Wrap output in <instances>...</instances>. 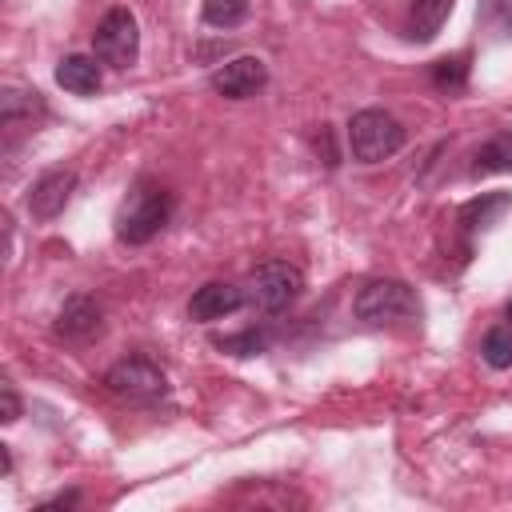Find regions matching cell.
Returning <instances> with one entry per match:
<instances>
[{
	"instance_id": "5",
	"label": "cell",
	"mask_w": 512,
	"mask_h": 512,
	"mask_svg": "<svg viewBox=\"0 0 512 512\" xmlns=\"http://www.w3.org/2000/svg\"><path fill=\"white\" fill-rule=\"evenodd\" d=\"M92 52L108 68H132L140 56V28L128 8H108L92 32Z\"/></svg>"
},
{
	"instance_id": "9",
	"label": "cell",
	"mask_w": 512,
	"mask_h": 512,
	"mask_svg": "<svg viewBox=\"0 0 512 512\" xmlns=\"http://www.w3.org/2000/svg\"><path fill=\"white\" fill-rule=\"evenodd\" d=\"M104 320H100V308L92 296H68L64 308L56 312V336L68 340V344H88L92 336H100Z\"/></svg>"
},
{
	"instance_id": "12",
	"label": "cell",
	"mask_w": 512,
	"mask_h": 512,
	"mask_svg": "<svg viewBox=\"0 0 512 512\" xmlns=\"http://www.w3.org/2000/svg\"><path fill=\"white\" fill-rule=\"evenodd\" d=\"M100 60L96 56H84V52H72V56H64L60 64H56V84L64 88V92H72V96H92V92H100Z\"/></svg>"
},
{
	"instance_id": "17",
	"label": "cell",
	"mask_w": 512,
	"mask_h": 512,
	"mask_svg": "<svg viewBox=\"0 0 512 512\" xmlns=\"http://www.w3.org/2000/svg\"><path fill=\"white\" fill-rule=\"evenodd\" d=\"M468 80V52H456V56H444L432 64V84L440 92H460Z\"/></svg>"
},
{
	"instance_id": "18",
	"label": "cell",
	"mask_w": 512,
	"mask_h": 512,
	"mask_svg": "<svg viewBox=\"0 0 512 512\" xmlns=\"http://www.w3.org/2000/svg\"><path fill=\"white\" fill-rule=\"evenodd\" d=\"M480 352H484V360H488L492 368H512V324L488 328Z\"/></svg>"
},
{
	"instance_id": "21",
	"label": "cell",
	"mask_w": 512,
	"mask_h": 512,
	"mask_svg": "<svg viewBox=\"0 0 512 512\" xmlns=\"http://www.w3.org/2000/svg\"><path fill=\"white\" fill-rule=\"evenodd\" d=\"M16 416H20V400H16V392L4 384V388H0V420H4V424H12Z\"/></svg>"
},
{
	"instance_id": "8",
	"label": "cell",
	"mask_w": 512,
	"mask_h": 512,
	"mask_svg": "<svg viewBox=\"0 0 512 512\" xmlns=\"http://www.w3.org/2000/svg\"><path fill=\"white\" fill-rule=\"evenodd\" d=\"M72 188H76V172H68V168L44 172V176L32 184V192H28V212H32L36 220H56V216L64 212V204L72 200Z\"/></svg>"
},
{
	"instance_id": "4",
	"label": "cell",
	"mask_w": 512,
	"mask_h": 512,
	"mask_svg": "<svg viewBox=\"0 0 512 512\" xmlns=\"http://www.w3.org/2000/svg\"><path fill=\"white\" fill-rule=\"evenodd\" d=\"M304 288V272L288 260H264L248 272V284H244V304L264 312V316H276L284 312Z\"/></svg>"
},
{
	"instance_id": "22",
	"label": "cell",
	"mask_w": 512,
	"mask_h": 512,
	"mask_svg": "<svg viewBox=\"0 0 512 512\" xmlns=\"http://www.w3.org/2000/svg\"><path fill=\"white\" fill-rule=\"evenodd\" d=\"M72 504H80V492H60V496H52V500H44L40 508H72Z\"/></svg>"
},
{
	"instance_id": "20",
	"label": "cell",
	"mask_w": 512,
	"mask_h": 512,
	"mask_svg": "<svg viewBox=\"0 0 512 512\" xmlns=\"http://www.w3.org/2000/svg\"><path fill=\"white\" fill-rule=\"evenodd\" d=\"M220 348H224V352H236V356H256V352H264V348H268V336H264V332H256V328H248V332H240V336L220 340Z\"/></svg>"
},
{
	"instance_id": "24",
	"label": "cell",
	"mask_w": 512,
	"mask_h": 512,
	"mask_svg": "<svg viewBox=\"0 0 512 512\" xmlns=\"http://www.w3.org/2000/svg\"><path fill=\"white\" fill-rule=\"evenodd\" d=\"M504 316H508V324H512V300H508V308H504Z\"/></svg>"
},
{
	"instance_id": "11",
	"label": "cell",
	"mask_w": 512,
	"mask_h": 512,
	"mask_svg": "<svg viewBox=\"0 0 512 512\" xmlns=\"http://www.w3.org/2000/svg\"><path fill=\"white\" fill-rule=\"evenodd\" d=\"M36 116H44V100H40V92H28V88H4V96H0V128H4V136L12 140L20 128H32V120Z\"/></svg>"
},
{
	"instance_id": "16",
	"label": "cell",
	"mask_w": 512,
	"mask_h": 512,
	"mask_svg": "<svg viewBox=\"0 0 512 512\" xmlns=\"http://www.w3.org/2000/svg\"><path fill=\"white\" fill-rule=\"evenodd\" d=\"M480 32H488L492 40H508L512 36V0H480Z\"/></svg>"
},
{
	"instance_id": "3",
	"label": "cell",
	"mask_w": 512,
	"mask_h": 512,
	"mask_svg": "<svg viewBox=\"0 0 512 512\" xmlns=\"http://www.w3.org/2000/svg\"><path fill=\"white\" fill-rule=\"evenodd\" d=\"M352 312H356V320L380 328V324L416 320V316H420V300H416V292H412L404 280L380 276V280H368V284L356 292Z\"/></svg>"
},
{
	"instance_id": "7",
	"label": "cell",
	"mask_w": 512,
	"mask_h": 512,
	"mask_svg": "<svg viewBox=\"0 0 512 512\" xmlns=\"http://www.w3.org/2000/svg\"><path fill=\"white\" fill-rule=\"evenodd\" d=\"M268 84V68L260 56H236L212 72V88L228 100H248Z\"/></svg>"
},
{
	"instance_id": "6",
	"label": "cell",
	"mask_w": 512,
	"mask_h": 512,
	"mask_svg": "<svg viewBox=\"0 0 512 512\" xmlns=\"http://www.w3.org/2000/svg\"><path fill=\"white\" fill-rule=\"evenodd\" d=\"M104 384L120 400H156V396H164V372L152 360H144V356L112 364L104 372Z\"/></svg>"
},
{
	"instance_id": "1",
	"label": "cell",
	"mask_w": 512,
	"mask_h": 512,
	"mask_svg": "<svg viewBox=\"0 0 512 512\" xmlns=\"http://www.w3.org/2000/svg\"><path fill=\"white\" fill-rule=\"evenodd\" d=\"M168 216H172V192L152 180H140L116 212V236L124 244H148L168 224Z\"/></svg>"
},
{
	"instance_id": "2",
	"label": "cell",
	"mask_w": 512,
	"mask_h": 512,
	"mask_svg": "<svg viewBox=\"0 0 512 512\" xmlns=\"http://www.w3.org/2000/svg\"><path fill=\"white\" fill-rule=\"evenodd\" d=\"M348 148L360 164H380L404 148V124L384 108H360L348 120Z\"/></svg>"
},
{
	"instance_id": "14",
	"label": "cell",
	"mask_w": 512,
	"mask_h": 512,
	"mask_svg": "<svg viewBox=\"0 0 512 512\" xmlns=\"http://www.w3.org/2000/svg\"><path fill=\"white\" fill-rule=\"evenodd\" d=\"M452 4H456V0H412V12H408V36L420 40V44H428V40L444 28Z\"/></svg>"
},
{
	"instance_id": "13",
	"label": "cell",
	"mask_w": 512,
	"mask_h": 512,
	"mask_svg": "<svg viewBox=\"0 0 512 512\" xmlns=\"http://www.w3.org/2000/svg\"><path fill=\"white\" fill-rule=\"evenodd\" d=\"M512 208V196L508 192H484L480 200H468L464 208H460V224H464V236H476V232H484V228H492L504 212Z\"/></svg>"
},
{
	"instance_id": "10",
	"label": "cell",
	"mask_w": 512,
	"mask_h": 512,
	"mask_svg": "<svg viewBox=\"0 0 512 512\" xmlns=\"http://www.w3.org/2000/svg\"><path fill=\"white\" fill-rule=\"evenodd\" d=\"M240 304H244V288H236V284H228V280H208L204 288L192 292L188 312H192V320L208 324V320H224V316H232Z\"/></svg>"
},
{
	"instance_id": "23",
	"label": "cell",
	"mask_w": 512,
	"mask_h": 512,
	"mask_svg": "<svg viewBox=\"0 0 512 512\" xmlns=\"http://www.w3.org/2000/svg\"><path fill=\"white\" fill-rule=\"evenodd\" d=\"M0 468H4V476L12 472V456H8V448H4V444H0Z\"/></svg>"
},
{
	"instance_id": "19",
	"label": "cell",
	"mask_w": 512,
	"mask_h": 512,
	"mask_svg": "<svg viewBox=\"0 0 512 512\" xmlns=\"http://www.w3.org/2000/svg\"><path fill=\"white\" fill-rule=\"evenodd\" d=\"M248 16V0H204V24L212 28H236Z\"/></svg>"
},
{
	"instance_id": "15",
	"label": "cell",
	"mask_w": 512,
	"mask_h": 512,
	"mask_svg": "<svg viewBox=\"0 0 512 512\" xmlns=\"http://www.w3.org/2000/svg\"><path fill=\"white\" fill-rule=\"evenodd\" d=\"M492 172H512V132H496L476 148L472 176H492Z\"/></svg>"
}]
</instances>
